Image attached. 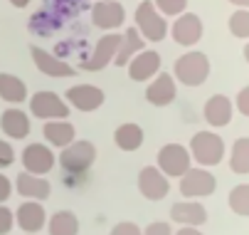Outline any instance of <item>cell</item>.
I'll return each instance as SVG.
<instances>
[{"label":"cell","mask_w":249,"mask_h":235,"mask_svg":"<svg viewBox=\"0 0 249 235\" xmlns=\"http://www.w3.org/2000/svg\"><path fill=\"white\" fill-rule=\"evenodd\" d=\"M30 112L37 119H67L69 117V107L67 102H62L59 94L54 92H37L30 99Z\"/></svg>","instance_id":"8"},{"label":"cell","mask_w":249,"mask_h":235,"mask_svg":"<svg viewBox=\"0 0 249 235\" xmlns=\"http://www.w3.org/2000/svg\"><path fill=\"white\" fill-rule=\"evenodd\" d=\"M114 141L121 151H138L141 146H143V129H141L138 124H121L114 134Z\"/></svg>","instance_id":"24"},{"label":"cell","mask_w":249,"mask_h":235,"mask_svg":"<svg viewBox=\"0 0 249 235\" xmlns=\"http://www.w3.org/2000/svg\"><path fill=\"white\" fill-rule=\"evenodd\" d=\"M96 161V146L91 141H72L69 146L62 149L59 154V163L67 174H87Z\"/></svg>","instance_id":"1"},{"label":"cell","mask_w":249,"mask_h":235,"mask_svg":"<svg viewBox=\"0 0 249 235\" xmlns=\"http://www.w3.org/2000/svg\"><path fill=\"white\" fill-rule=\"evenodd\" d=\"M230 3H234L239 8H249V0H230Z\"/></svg>","instance_id":"39"},{"label":"cell","mask_w":249,"mask_h":235,"mask_svg":"<svg viewBox=\"0 0 249 235\" xmlns=\"http://www.w3.org/2000/svg\"><path fill=\"white\" fill-rule=\"evenodd\" d=\"M13 161H15V149H13L8 141L0 139V169H8V166H13Z\"/></svg>","instance_id":"32"},{"label":"cell","mask_w":249,"mask_h":235,"mask_svg":"<svg viewBox=\"0 0 249 235\" xmlns=\"http://www.w3.org/2000/svg\"><path fill=\"white\" fill-rule=\"evenodd\" d=\"M232 119V102L225 97V94H215V97H210L207 99V104H205V121L210 126H227Z\"/></svg>","instance_id":"21"},{"label":"cell","mask_w":249,"mask_h":235,"mask_svg":"<svg viewBox=\"0 0 249 235\" xmlns=\"http://www.w3.org/2000/svg\"><path fill=\"white\" fill-rule=\"evenodd\" d=\"M22 166L35 176H45L54 169V154L45 144H30L22 151Z\"/></svg>","instance_id":"10"},{"label":"cell","mask_w":249,"mask_h":235,"mask_svg":"<svg viewBox=\"0 0 249 235\" xmlns=\"http://www.w3.org/2000/svg\"><path fill=\"white\" fill-rule=\"evenodd\" d=\"M230 208L237 213V215H249V186L242 183V186H234L230 191Z\"/></svg>","instance_id":"28"},{"label":"cell","mask_w":249,"mask_h":235,"mask_svg":"<svg viewBox=\"0 0 249 235\" xmlns=\"http://www.w3.org/2000/svg\"><path fill=\"white\" fill-rule=\"evenodd\" d=\"M237 109H239L244 117H249V87H244V89L237 94Z\"/></svg>","instance_id":"35"},{"label":"cell","mask_w":249,"mask_h":235,"mask_svg":"<svg viewBox=\"0 0 249 235\" xmlns=\"http://www.w3.org/2000/svg\"><path fill=\"white\" fill-rule=\"evenodd\" d=\"M42 131H45V139L52 146H57V149H64V146H69V144L74 141V126L69 124V121H54V119H50Z\"/></svg>","instance_id":"23"},{"label":"cell","mask_w":249,"mask_h":235,"mask_svg":"<svg viewBox=\"0 0 249 235\" xmlns=\"http://www.w3.org/2000/svg\"><path fill=\"white\" fill-rule=\"evenodd\" d=\"M173 38H175L178 45H185V47L200 42V38H202V22H200V18L193 15V13L180 15L173 22Z\"/></svg>","instance_id":"16"},{"label":"cell","mask_w":249,"mask_h":235,"mask_svg":"<svg viewBox=\"0 0 249 235\" xmlns=\"http://www.w3.org/2000/svg\"><path fill=\"white\" fill-rule=\"evenodd\" d=\"M67 102H72L79 112H94L104 104V92L91 84H77L67 89Z\"/></svg>","instance_id":"15"},{"label":"cell","mask_w":249,"mask_h":235,"mask_svg":"<svg viewBox=\"0 0 249 235\" xmlns=\"http://www.w3.org/2000/svg\"><path fill=\"white\" fill-rule=\"evenodd\" d=\"M143 235H173V230H170V223L156 220V223H151V225L143 230Z\"/></svg>","instance_id":"34"},{"label":"cell","mask_w":249,"mask_h":235,"mask_svg":"<svg viewBox=\"0 0 249 235\" xmlns=\"http://www.w3.org/2000/svg\"><path fill=\"white\" fill-rule=\"evenodd\" d=\"M153 5L163 15H180L185 10V5H188V0H156Z\"/></svg>","instance_id":"30"},{"label":"cell","mask_w":249,"mask_h":235,"mask_svg":"<svg viewBox=\"0 0 249 235\" xmlns=\"http://www.w3.org/2000/svg\"><path fill=\"white\" fill-rule=\"evenodd\" d=\"M210 75V59L202 52H188L175 62V77L188 87H200Z\"/></svg>","instance_id":"3"},{"label":"cell","mask_w":249,"mask_h":235,"mask_svg":"<svg viewBox=\"0 0 249 235\" xmlns=\"http://www.w3.org/2000/svg\"><path fill=\"white\" fill-rule=\"evenodd\" d=\"M175 235H202V233H200L197 228H193V225H183V228L178 230Z\"/></svg>","instance_id":"37"},{"label":"cell","mask_w":249,"mask_h":235,"mask_svg":"<svg viewBox=\"0 0 249 235\" xmlns=\"http://www.w3.org/2000/svg\"><path fill=\"white\" fill-rule=\"evenodd\" d=\"M190 154L200 166H217L225 158V141L212 131H197L190 141Z\"/></svg>","instance_id":"2"},{"label":"cell","mask_w":249,"mask_h":235,"mask_svg":"<svg viewBox=\"0 0 249 235\" xmlns=\"http://www.w3.org/2000/svg\"><path fill=\"white\" fill-rule=\"evenodd\" d=\"M193 166L190 161V149L180 146V144H165L160 151H158V169L165 174V176H173V178H180L188 169Z\"/></svg>","instance_id":"5"},{"label":"cell","mask_w":249,"mask_h":235,"mask_svg":"<svg viewBox=\"0 0 249 235\" xmlns=\"http://www.w3.org/2000/svg\"><path fill=\"white\" fill-rule=\"evenodd\" d=\"M136 22H138V32L143 35L146 40H163L168 35V22L165 18L158 13V8L151 3V0H143L136 10Z\"/></svg>","instance_id":"4"},{"label":"cell","mask_w":249,"mask_h":235,"mask_svg":"<svg viewBox=\"0 0 249 235\" xmlns=\"http://www.w3.org/2000/svg\"><path fill=\"white\" fill-rule=\"evenodd\" d=\"M126 67H128V77L133 82H146L160 70V55L153 50H141L136 57H131Z\"/></svg>","instance_id":"13"},{"label":"cell","mask_w":249,"mask_h":235,"mask_svg":"<svg viewBox=\"0 0 249 235\" xmlns=\"http://www.w3.org/2000/svg\"><path fill=\"white\" fill-rule=\"evenodd\" d=\"M170 218L173 223H180V225H202L207 223V211L202 203H197V200H183V203H175L170 208Z\"/></svg>","instance_id":"19"},{"label":"cell","mask_w":249,"mask_h":235,"mask_svg":"<svg viewBox=\"0 0 249 235\" xmlns=\"http://www.w3.org/2000/svg\"><path fill=\"white\" fill-rule=\"evenodd\" d=\"M230 169L239 176L249 174V139H239L232 146V156H230Z\"/></svg>","instance_id":"27"},{"label":"cell","mask_w":249,"mask_h":235,"mask_svg":"<svg viewBox=\"0 0 249 235\" xmlns=\"http://www.w3.org/2000/svg\"><path fill=\"white\" fill-rule=\"evenodd\" d=\"M30 55H32V59H35V64H37V70L40 72H45L47 77H72L74 75V67L72 64H67L62 57H57V55H52V52H47V50H42V47H30Z\"/></svg>","instance_id":"11"},{"label":"cell","mask_w":249,"mask_h":235,"mask_svg":"<svg viewBox=\"0 0 249 235\" xmlns=\"http://www.w3.org/2000/svg\"><path fill=\"white\" fill-rule=\"evenodd\" d=\"M18 218V225L25 230V233H40L47 223V213L42 208L40 200H27V203H22L15 213Z\"/></svg>","instance_id":"17"},{"label":"cell","mask_w":249,"mask_h":235,"mask_svg":"<svg viewBox=\"0 0 249 235\" xmlns=\"http://www.w3.org/2000/svg\"><path fill=\"white\" fill-rule=\"evenodd\" d=\"M138 191L148 200H163L170 191L168 176L160 169H156V166H146V169L138 174Z\"/></svg>","instance_id":"9"},{"label":"cell","mask_w":249,"mask_h":235,"mask_svg":"<svg viewBox=\"0 0 249 235\" xmlns=\"http://www.w3.org/2000/svg\"><path fill=\"white\" fill-rule=\"evenodd\" d=\"M10 3H13L15 8H25V5L30 3V0H10Z\"/></svg>","instance_id":"38"},{"label":"cell","mask_w":249,"mask_h":235,"mask_svg":"<svg viewBox=\"0 0 249 235\" xmlns=\"http://www.w3.org/2000/svg\"><path fill=\"white\" fill-rule=\"evenodd\" d=\"M244 59H247V62H249V42H247V45H244Z\"/></svg>","instance_id":"40"},{"label":"cell","mask_w":249,"mask_h":235,"mask_svg":"<svg viewBox=\"0 0 249 235\" xmlns=\"http://www.w3.org/2000/svg\"><path fill=\"white\" fill-rule=\"evenodd\" d=\"M0 126H3L5 137H10V139L18 141V139H25L27 134H30V117L22 109L10 107V109L3 112V117H0Z\"/></svg>","instance_id":"20"},{"label":"cell","mask_w":249,"mask_h":235,"mask_svg":"<svg viewBox=\"0 0 249 235\" xmlns=\"http://www.w3.org/2000/svg\"><path fill=\"white\" fill-rule=\"evenodd\" d=\"M91 20L101 30H116L119 25H124L126 10H124L121 3H116V0H101V3H96L94 10H91Z\"/></svg>","instance_id":"12"},{"label":"cell","mask_w":249,"mask_h":235,"mask_svg":"<svg viewBox=\"0 0 249 235\" xmlns=\"http://www.w3.org/2000/svg\"><path fill=\"white\" fill-rule=\"evenodd\" d=\"M230 30L234 38L249 40V10H237L230 18Z\"/></svg>","instance_id":"29"},{"label":"cell","mask_w":249,"mask_h":235,"mask_svg":"<svg viewBox=\"0 0 249 235\" xmlns=\"http://www.w3.org/2000/svg\"><path fill=\"white\" fill-rule=\"evenodd\" d=\"M111 235H143V230H141L136 223H131V220H124V223L111 228Z\"/></svg>","instance_id":"33"},{"label":"cell","mask_w":249,"mask_h":235,"mask_svg":"<svg viewBox=\"0 0 249 235\" xmlns=\"http://www.w3.org/2000/svg\"><path fill=\"white\" fill-rule=\"evenodd\" d=\"M175 94H178V89H175L173 75H165V72L158 75L146 89V99H148V104H153V107H168L175 99Z\"/></svg>","instance_id":"18"},{"label":"cell","mask_w":249,"mask_h":235,"mask_svg":"<svg viewBox=\"0 0 249 235\" xmlns=\"http://www.w3.org/2000/svg\"><path fill=\"white\" fill-rule=\"evenodd\" d=\"M180 193L185 198H205V196H212L217 188V178L212 176L210 171L205 169H190L180 176Z\"/></svg>","instance_id":"6"},{"label":"cell","mask_w":249,"mask_h":235,"mask_svg":"<svg viewBox=\"0 0 249 235\" xmlns=\"http://www.w3.org/2000/svg\"><path fill=\"white\" fill-rule=\"evenodd\" d=\"M10 193H13V183H10V178L0 174V203H3V200H8Z\"/></svg>","instance_id":"36"},{"label":"cell","mask_w":249,"mask_h":235,"mask_svg":"<svg viewBox=\"0 0 249 235\" xmlns=\"http://www.w3.org/2000/svg\"><path fill=\"white\" fill-rule=\"evenodd\" d=\"M121 42H124V35H119V32H109V35H104V38L96 42L91 57H89L87 62H82V70H87V72H99V70H104L109 62H114V57H116Z\"/></svg>","instance_id":"7"},{"label":"cell","mask_w":249,"mask_h":235,"mask_svg":"<svg viewBox=\"0 0 249 235\" xmlns=\"http://www.w3.org/2000/svg\"><path fill=\"white\" fill-rule=\"evenodd\" d=\"M13 225H15V215H13V211H10L8 206L0 203V235H8V233L13 230Z\"/></svg>","instance_id":"31"},{"label":"cell","mask_w":249,"mask_h":235,"mask_svg":"<svg viewBox=\"0 0 249 235\" xmlns=\"http://www.w3.org/2000/svg\"><path fill=\"white\" fill-rule=\"evenodd\" d=\"M15 188H18V193H20L22 198H30V200H47L50 193H52V186H50L47 178L35 176V174H30V171L18 174Z\"/></svg>","instance_id":"14"},{"label":"cell","mask_w":249,"mask_h":235,"mask_svg":"<svg viewBox=\"0 0 249 235\" xmlns=\"http://www.w3.org/2000/svg\"><path fill=\"white\" fill-rule=\"evenodd\" d=\"M143 47H146V42H143V38H141V32H138L136 27H128V30L124 32V42H121V47H119V52H116V57H114V64H119V67L128 64L131 57H136Z\"/></svg>","instance_id":"22"},{"label":"cell","mask_w":249,"mask_h":235,"mask_svg":"<svg viewBox=\"0 0 249 235\" xmlns=\"http://www.w3.org/2000/svg\"><path fill=\"white\" fill-rule=\"evenodd\" d=\"M0 97H3L5 102H10V104L18 107L20 102H25V99H27V87H25V82L20 77L3 72V75H0Z\"/></svg>","instance_id":"25"},{"label":"cell","mask_w":249,"mask_h":235,"mask_svg":"<svg viewBox=\"0 0 249 235\" xmlns=\"http://www.w3.org/2000/svg\"><path fill=\"white\" fill-rule=\"evenodd\" d=\"M50 235H79V218L72 211H59L47 220Z\"/></svg>","instance_id":"26"}]
</instances>
